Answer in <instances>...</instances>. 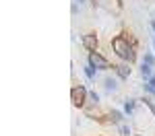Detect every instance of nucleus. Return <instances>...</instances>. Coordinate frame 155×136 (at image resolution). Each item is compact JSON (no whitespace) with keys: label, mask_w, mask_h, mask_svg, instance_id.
I'll use <instances>...</instances> for the list:
<instances>
[{"label":"nucleus","mask_w":155,"mask_h":136,"mask_svg":"<svg viewBox=\"0 0 155 136\" xmlns=\"http://www.w3.org/2000/svg\"><path fill=\"white\" fill-rule=\"evenodd\" d=\"M101 87H104V91L106 93H116L118 91V76H110V74H106L104 78H101Z\"/></svg>","instance_id":"obj_6"},{"label":"nucleus","mask_w":155,"mask_h":136,"mask_svg":"<svg viewBox=\"0 0 155 136\" xmlns=\"http://www.w3.org/2000/svg\"><path fill=\"white\" fill-rule=\"evenodd\" d=\"M141 101H143L145 107H149V111H151V113L155 115V97H151V95H145Z\"/></svg>","instance_id":"obj_12"},{"label":"nucleus","mask_w":155,"mask_h":136,"mask_svg":"<svg viewBox=\"0 0 155 136\" xmlns=\"http://www.w3.org/2000/svg\"><path fill=\"white\" fill-rule=\"evenodd\" d=\"M153 48H155V39H153Z\"/></svg>","instance_id":"obj_22"},{"label":"nucleus","mask_w":155,"mask_h":136,"mask_svg":"<svg viewBox=\"0 0 155 136\" xmlns=\"http://www.w3.org/2000/svg\"><path fill=\"white\" fill-rule=\"evenodd\" d=\"M112 52L120 58V62H128V64L137 62V46L126 35H116L112 39Z\"/></svg>","instance_id":"obj_1"},{"label":"nucleus","mask_w":155,"mask_h":136,"mask_svg":"<svg viewBox=\"0 0 155 136\" xmlns=\"http://www.w3.org/2000/svg\"><path fill=\"white\" fill-rule=\"evenodd\" d=\"M87 64H91V66H93L95 70H99V72H107L110 68H114V66L110 64V60H107L101 52H89V56H87Z\"/></svg>","instance_id":"obj_3"},{"label":"nucleus","mask_w":155,"mask_h":136,"mask_svg":"<svg viewBox=\"0 0 155 136\" xmlns=\"http://www.w3.org/2000/svg\"><path fill=\"white\" fill-rule=\"evenodd\" d=\"M71 12H72V14H77V12H79V4H74V2H72V8H71Z\"/></svg>","instance_id":"obj_17"},{"label":"nucleus","mask_w":155,"mask_h":136,"mask_svg":"<svg viewBox=\"0 0 155 136\" xmlns=\"http://www.w3.org/2000/svg\"><path fill=\"white\" fill-rule=\"evenodd\" d=\"M83 109H85V113H87L89 118H95V120H104V115H107V113H104L97 105H91V107H87V105H85Z\"/></svg>","instance_id":"obj_9"},{"label":"nucleus","mask_w":155,"mask_h":136,"mask_svg":"<svg viewBox=\"0 0 155 136\" xmlns=\"http://www.w3.org/2000/svg\"><path fill=\"white\" fill-rule=\"evenodd\" d=\"M74 4H79V6H81V4H87V0H74Z\"/></svg>","instance_id":"obj_19"},{"label":"nucleus","mask_w":155,"mask_h":136,"mask_svg":"<svg viewBox=\"0 0 155 136\" xmlns=\"http://www.w3.org/2000/svg\"><path fill=\"white\" fill-rule=\"evenodd\" d=\"M139 72H141V76H143L145 81H149L151 76H153V66H149V64H145V62H141V68H139Z\"/></svg>","instance_id":"obj_11"},{"label":"nucleus","mask_w":155,"mask_h":136,"mask_svg":"<svg viewBox=\"0 0 155 136\" xmlns=\"http://www.w3.org/2000/svg\"><path fill=\"white\" fill-rule=\"evenodd\" d=\"M118 130H120V136H130L132 134V126H130V124H126V122L118 124Z\"/></svg>","instance_id":"obj_13"},{"label":"nucleus","mask_w":155,"mask_h":136,"mask_svg":"<svg viewBox=\"0 0 155 136\" xmlns=\"http://www.w3.org/2000/svg\"><path fill=\"white\" fill-rule=\"evenodd\" d=\"M83 72H85V76H87V78H89L91 83H95L97 76H99V70H95V68H93L91 64H85V66H83Z\"/></svg>","instance_id":"obj_10"},{"label":"nucleus","mask_w":155,"mask_h":136,"mask_svg":"<svg viewBox=\"0 0 155 136\" xmlns=\"http://www.w3.org/2000/svg\"><path fill=\"white\" fill-rule=\"evenodd\" d=\"M137 136H147V134H141V132H137Z\"/></svg>","instance_id":"obj_21"},{"label":"nucleus","mask_w":155,"mask_h":136,"mask_svg":"<svg viewBox=\"0 0 155 136\" xmlns=\"http://www.w3.org/2000/svg\"><path fill=\"white\" fill-rule=\"evenodd\" d=\"M143 91H145V95H151V97H155V87H151L147 81H145V85H143Z\"/></svg>","instance_id":"obj_16"},{"label":"nucleus","mask_w":155,"mask_h":136,"mask_svg":"<svg viewBox=\"0 0 155 136\" xmlns=\"http://www.w3.org/2000/svg\"><path fill=\"white\" fill-rule=\"evenodd\" d=\"M147 83H149V85H151V87H155V74H153V76H151V78H149V81H147Z\"/></svg>","instance_id":"obj_18"},{"label":"nucleus","mask_w":155,"mask_h":136,"mask_svg":"<svg viewBox=\"0 0 155 136\" xmlns=\"http://www.w3.org/2000/svg\"><path fill=\"white\" fill-rule=\"evenodd\" d=\"M143 62H145V64H149V66H153V68H155V56L151 54V52H145V54H143Z\"/></svg>","instance_id":"obj_15"},{"label":"nucleus","mask_w":155,"mask_h":136,"mask_svg":"<svg viewBox=\"0 0 155 136\" xmlns=\"http://www.w3.org/2000/svg\"><path fill=\"white\" fill-rule=\"evenodd\" d=\"M132 64H128V62H120V64H116L112 70H114V74L118 76L120 81H128V76L132 74Z\"/></svg>","instance_id":"obj_4"},{"label":"nucleus","mask_w":155,"mask_h":136,"mask_svg":"<svg viewBox=\"0 0 155 136\" xmlns=\"http://www.w3.org/2000/svg\"><path fill=\"white\" fill-rule=\"evenodd\" d=\"M81 43L87 52H97L99 48V39H97L95 33H87V35H81Z\"/></svg>","instance_id":"obj_5"},{"label":"nucleus","mask_w":155,"mask_h":136,"mask_svg":"<svg viewBox=\"0 0 155 136\" xmlns=\"http://www.w3.org/2000/svg\"><path fill=\"white\" fill-rule=\"evenodd\" d=\"M99 93H97L95 89H89V103H91V105H99Z\"/></svg>","instance_id":"obj_14"},{"label":"nucleus","mask_w":155,"mask_h":136,"mask_svg":"<svg viewBox=\"0 0 155 136\" xmlns=\"http://www.w3.org/2000/svg\"><path fill=\"white\" fill-rule=\"evenodd\" d=\"M106 118H107V122H112V124H116V126H118V124L124 122L126 113H124V111H118V109H110Z\"/></svg>","instance_id":"obj_8"},{"label":"nucleus","mask_w":155,"mask_h":136,"mask_svg":"<svg viewBox=\"0 0 155 136\" xmlns=\"http://www.w3.org/2000/svg\"><path fill=\"white\" fill-rule=\"evenodd\" d=\"M71 103L74 107H85L89 103V89L85 85H74L71 89Z\"/></svg>","instance_id":"obj_2"},{"label":"nucleus","mask_w":155,"mask_h":136,"mask_svg":"<svg viewBox=\"0 0 155 136\" xmlns=\"http://www.w3.org/2000/svg\"><path fill=\"white\" fill-rule=\"evenodd\" d=\"M149 25H151V29H153V33H155V19H151V23H149Z\"/></svg>","instance_id":"obj_20"},{"label":"nucleus","mask_w":155,"mask_h":136,"mask_svg":"<svg viewBox=\"0 0 155 136\" xmlns=\"http://www.w3.org/2000/svg\"><path fill=\"white\" fill-rule=\"evenodd\" d=\"M137 105H139V101H137V99H132V97H128V99H124V101H122V111H124L128 118H132V115L137 113Z\"/></svg>","instance_id":"obj_7"}]
</instances>
